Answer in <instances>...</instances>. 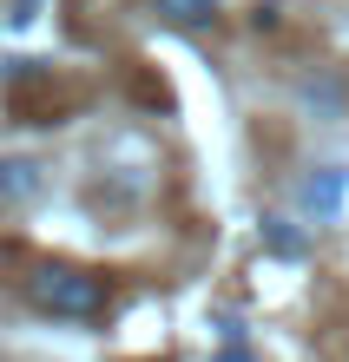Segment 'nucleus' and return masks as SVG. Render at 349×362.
I'll use <instances>...</instances> for the list:
<instances>
[{"label":"nucleus","mask_w":349,"mask_h":362,"mask_svg":"<svg viewBox=\"0 0 349 362\" xmlns=\"http://www.w3.org/2000/svg\"><path fill=\"white\" fill-rule=\"evenodd\" d=\"M27 303L47 310V316H73V323H93V316L113 310V284L99 270H73V264H40L27 270Z\"/></svg>","instance_id":"obj_1"},{"label":"nucleus","mask_w":349,"mask_h":362,"mask_svg":"<svg viewBox=\"0 0 349 362\" xmlns=\"http://www.w3.org/2000/svg\"><path fill=\"white\" fill-rule=\"evenodd\" d=\"M151 13H165L171 27H211L217 0H151Z\"/></svg>","instance_id":"obj_2"},{"label":"nucleus","mask_w":349,"mask_h":362,"mask_svg":"<svg viewBox=\"0 0 349 362\" xmlns=\"http://www.w3.org/2000/svg\"><path fill=\"white\" fill-rule=\"evenodd\" d=\"M33 191H40V165H27V158L0 165V198H33Z\"/></svg>","instance_id":"obj_3"},{"label":"nucleus","mask_w":349,"mask_h":362,"mask_svg":"<svg viewBox=\"0 0 349 362\" xmlns=\"http://www.w3.org/2000/svg\"><path fill=\"white\" fill-rule=\"evenodd\" d=\"M303 198H310V211H330L343 198V172H336V165H323L316 178H303Z\"/></svg>","instance_id":"obj_4"},{"label":"nucleus","mask_w":349,"mask_h":362,"mask_svg":"<svg viewBox=\"0 0 349 362\" xmlns=\"http://www.w3.org/2000/svg\"><path fill=\"white\" fill-rule=\"evenodd\" d=\"M264 244L277 250V257H303V250H310V244H303V230L283 224V218H264Z\"/></svg>","instance_id":"obj_5"}]
</instances>
